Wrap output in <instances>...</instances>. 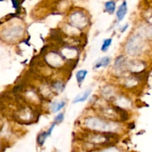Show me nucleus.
Here are the masks:
<instances>
[{"mask_svg":"<svg viewBox=\"0 0 152 152\" xmlns=\"http://www.w3.org/2000/svg\"><path fill=\"white\" fill-rule=\"evenodd\" d=\"M143 45L141 44V40L137 37H133L129 42V45L128 46V50L129 49L130 54L132 55H137L141 51Z\"/></svg>","mask_w":152,"mask_h":152,"instance_id":"1","label":"nucleus"},{"mask_svg":"<svg viewBox=\"0 0 152 152\" xmlns=\"http://www.w3.org/2000/svg\"><path fill=\"white\" fill-rule=\"evenodd\" d=\"M127 3L126 2H123L117 11V17L119 21H122L124 19L125 16L127 13Z\"/></svg>","mask_w":152,"mask_h":152,"instance_id":"2","label":"nucleus"},{"mask_svg":"<svg viewBox=\"0 0 152 152\" xmlns=\"http://www.w3.org/2000/svg\"><path fill=\"white\" fill-rule=\"evenodd\" d=\"M111 62V58L108 56H103L100 58L94 64V68H100L102 67H106L109 65Z\"/></svg>","mask_w":152,"mask_h":152,"instance_id":"3","label":"nucleus"},{"mask_svg":"<svg viewBox=\"0 0 152 152\" xmlns=\"http://www.w3.org/2000/svg\"><path fill=\"white\" fill-rule=\"evenodd\" d=\"M91 93V89H88L86 91H84L83 93L80 94L79 95L76 96V98H74V103H77V102H85V100L88 98V96H90Z\"/></svg>","mask_w":152,"mask_h":152,"instance_id":"4","label":"nucleus"},{"mask_svg":"<svg viewBox=\"0 0 152 152\" xmlns=\"http://www.w3.org/2000/svg\"><path fill=\"white\" fill-rule=\"evenodd\" d=\"M65 105V101H59V102H55L51 105L50 109L54 113H56L58 111H59L62 108H64Z\"/></svg>","mask_w":152,"mask_h":152,"instance_id":"5","label":"nucleus"},{"mask_svg":"<svg viewBox=\"0 0 152 152\" xmlns=\"http://www.w3.org/2000/svg\"><path fill=\"white\" fill-rule=\"evenodd\" d=\"M88 74V70H80L76 74V78L77 80V82L79 84H81L83 80H85V76Z\"/></svg>","mask_w":152,"mask_h":152,"instance_id":"6","label":"nucleus"},{"mask_svg":"<svg viewBox=\"0 0 152 152\" xmlns=\"http://www.w3.org/2000/svg\"><path fill=\"white\" fill-rule=\"evenodd\" d=\"M105 7H106V10L108 13L112 14L114 12L115 8H116V4L114 1L111 0V1H108L105 4Z\"/></svg>","mask_w":152,"mask_h":152,"instance_id":"7","label":"nucleus"},{"mask_svg":"<svg viewBox=\"0 0 152 152\" xmlns=\"http://www.w3.org/2000/svg\"><path fill=\"white\" fill-rule=\"evenodd\" d=\"M49 136L48 135V133L47 131H42L41 133H39V136H38V138H37V142L39 145H43L44 143L45 139H47V137H48Z\"/></svg>","mask_w":152,"mask_h":152,"instance_id":"8","label":"nucleus"},{"mask_svg":"<svg viewBox=\"0 0 152 152\" xmlns=\"http://www.w3.org/2000/svg\"><path fill=\"white\" fill-rule=\"evenodd\" d=\"M112 43V39H106L103 41V43H102V48H101V50L103 52L107 51L108 49L109 48L110 45Z\"/></svg>","mask_w":152,"mask_h":152,"instance_id":"9","label":"nucleus"},{"mask_svg":"<svg viewBox=\"0 0 152 152\" xmlns=\"http://www.w3.org/2000/svg\"><path fill=\"white\" fill-rule=\"evenodd\" d=\"M63 119H64V114L63 113H59V114H57V116L55 117L54 119V121H55V123H59L63 121Z\"/></svg>","mask_w":152,"mask_h":152,"instance_id":"10","label":"nucleus"},{"mask_svg":"<svg viewBox=\"0 0 152 152\" xmlns=\"http://www.w3.org/2000/svg\"><path fill=\"white\" fill-rule=\"evenodd\" d=\"M128 28V25L126 24L125 25L124 27H123V28H121V32H122V33L125 32L126 31V30H127V28Z\"/></svg>","mask_w":152,"mask_h":152,"instance_id":"11","label":"nucleus"},{"mask_svg":"<svg viewBox=\"0 0 152 152\" xmlns=\"http://www.w3.org/2000/svg\"><path fill=\"white\" fill-rule=\"evenodd\" d=\"M104 152H118L117 150H115V149H108V150H106V151Z\"/></svg>","mask_w":152,"mask_h":152,"instance_id":"12","label":"nucleus"}]
</instances>
